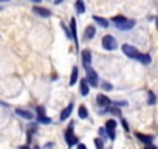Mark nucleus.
Instances as JSON below:
<instances>
[{"label":"nucleus","instance_id":"28","mask_svg":"<svg viewBox=\"0 0 158 149\" xmlns=\"http://www.w3.org/2000/svg\"><path fill=\"white\" fill-rule=\"evenodd\" d=\"M146 149H156L155 146H146Z\"/></svg>","mask_w":158,"mask_h":149},{"label":"nucleus","instance_id":"16","mask_svg":"<svg viewBox=\"0 0 158 149\" xmlns=\"http://www.w3.org/2000/svg\"><path fill=\"white\" fill-rule=\"evenodd\" d=\"M74 8H76V13L77 14H84L85 13V5H84L82 0H77V2L74 3Z\"/></svg>","mask_w":158,"mask_h":149},{"label":"nucleus","instance_id":"3","mask_svg":"<svg viewBox=\"0 0 158 149\" xmlns=\"http://www.w3.org/2000/svg\"><path fill=\"white\" fill-rule=\"evenodd\" d=\"M116 47H118V42H116V39H115L113 36L106 34V36L102 37V48H104V50L113 51V50H116Z\"/></svg>","mask_w":158,"mask_h":149},{"label":"nucleus","instance_id":"25","mask_svg":"<svg viewBox=\"0 0 158 149\" xmlns=\"http://www.w3.org/2000/svg\"><path fill=\"white\" fill-rule=\"evenodd\" d=\"M121 123H123V127H124L126 130H129V124H127V121H126V120H121Z\"/></svg>","mask_w":158,"mask_h":149},{"label":"nucleus","instance_id":"7","mask_svg":"<svg viewBox=\"0 0 158 149\" xmlns=\"http://www.w3.org/2000/svg\"><path fill=\"white\" fill-rule=\"evenodd\" d=\"M81 57H82L84 67H85V68H90V65H92V53H90L89 50H84L82 54H81Z\"/></svg>","mask_w":158,"mask_h":149},{"label":"nucleus","instance_id":"10","mask_svg":"<svg viewBox=\"0 0 158 149\" xmlns=\"http://www.w3.org/2000/svg\"><path fill=\"white\" fill-rule=\"evenodd\" d=\"M70 30H71V39L77 44V30H76V20L74 19L70 20Z\"/></svg>","mask_w":158,"mask_h":149},{"label":"nucleus","instance_id":"29","mask_svg":"<svg viewBox=\"0 0 158 149\" xmlns=\"http://www.w3.org/2000/svg\"><path fill=\"white\" fill-rule=\"evenodd\" d=\"M19 149H30V147H28V146H20Z\"/></svg>","mask_w":158,"mask_h":149},{"label":"nucleus","instance_id":"17","mask_svg":"<svg viewBox=\"0 0 158 149\" xmlns=\"http://www.w3.org/2000/svg\"><path fill=\"white\" fill-rule=\"evenodd\" d=\"M89 92H90L89 83H87V79H82V81H81V95L87 96V95H89Z\"/></svg>","mask_w":158,"mask_h":149},{"label":"nucleus","instance_id":"15","mask_svg":"<svg viewBox=\"0 0 158 149\" xmlns=\"http://www.w3.org/2000/svg\"><path fill=\"white\" fill-rule=\"evenodd\" d=\"M95 34H96L95 27H87V28H85V34H84V37H85L87 40H90V39L95 37Z\"/></svg>","mask_w":158,"mask_h":149},{"label":"nucleus","instance_id":"27","mask_svg":"<svg viewBox=\"0 0 158 149\" xmlns=\"http://www.w3.org/2000/svg\"><path fill=\"white\" fill-rule=\"evenodd\" d=\"M116 106H127V103H115Z\"/></svg>","mask_w":158,"mask_h":149},{"label":"nucleus","instance_id":"13","mask_svg":"<svg viewBox=\"0 0 158 149\" xmlns=\"http://www.w3.org/2000/svg\"><path fill=\"white\" fill-rule=\"evenodd\" d=\"M36 14H39V16H42V17H50L51 16V13L48 11V10H45V8H40V6H34V10H33Z\"/></svg>","mask_w":158,"mask_h":149},{"label":"nucleus","instance_id":"24","mask_svg":"<svg viewBox=\"0 0 158 149\" xmlns=\"http://www.w3.org/2000/svg\"><path fill=\"white\" fill-rule=\"evenodd\" d=\"M37 115H39V117H44V115H45V112H44V107H42V106H39V107H37Z\"/></svg>","mask_w":158,"mask_h":149},{"label":"nucleus","instance_id":"18","mask_svg":"<svg viewBox=\"0 0 158 149\" xmlns=\"http://www.w3.org/2000/svg\"><path fill=\"white\" fill-rule=\"evenodd\" d=\"M77 81V67H73V71H71V76H70V86L76 84Z\"/></svg>","mask_w":158,"mask_h":149},{"label":"nucleus","instance_id":"2","mask_svg":"<svg viewBox=\"0 0 158 149\" xmlns=\"http://www.w3.org/2000/svg\"><path fill=\"white\" fill-rule=\"evenodd\" d=\"M112 22H113V23L116 25V28L121 30V31H126V30H130V28L135 27V20H129V19H126L124 16H115V17L112 19Z\"/></svg>","mask_w":158,"mask_h":149},{"label":"nucleus","instance_id":"14","mask_svg":"<svg viewBox=\"0 0 158 149\" xmlns=\"http://www.w3.org/2000/svg\"><path fill=\"white\" fill-rule=\"evenodd\" d=\"M93 20L99 25V27H102V28H107L109 27V20L107 19H104V17H99V16H93Z\"/></svg>","mask_w":158,"mask_h":149},{"label":"nucleus","instance_id":"1","mask_svg":"<svg viewBox=\"0 0 158 149\" xmlns=\"http://www.w3.org/2000/svg\"><path fill=\"white\" fill-rule=\"evenodd\" d=\"M121 50H123V53L127 56V57H130V59H136V61H139L141 64H150V56L149 54H144V53H139L138 51V48L136 47H133V45H129V44H124L123 47H121Z\"/></svg>","mask_w":158,"mask_h":149},{"label":"nucleus","instance_id":"6","mask_svg":"<svg viewBox=\"0 0 158 149\" xmlns=\"http://www.w3.org/2000/svg\"><path fill=\"white\" fill-rule=\"evenodd\" d=\"M115 129H116V121L115 120H109L106 123V130L110 140H115Z\"/></svg>","mask_w":158,"mask_h":149},{"label":"nucleus","instance_id":"22","mask_svg":"<svg viewBox=\"0 0 158 149\" xmlns=\"http://www.w3.org/2000/svg\"><path fill=\"white\" fill-rule=\"evenodd\" d=\"M156 98H155V93L153 92H149V104H155Z\"/></svg>","mask_w":158,"mask_h":149},{"label":"nucleus","instance_id":"23","mask_svg":"<svg viewBox=\"0 0 158 149\" xmlns=\"http://www.w3.org/2000/svg\"><path fill=\"white\" fill-rule=\"evenodd\" d=\"M102 89H104V90H109V92H110V90H112L113 87H112V84H109V83H102Z\"/></svg>","mask_w":158,"mask_h":149},{"label":"nucleus","instance_id":"26","mask_svg":"<svg viewBox=\"0 0 158 149\" xmlns=\"http://www.w3.org/2000/svg\"><path fill=\"white\" fill-rule=\"evenodd\" d=\"M77 149H87V146H85V144H81V143H79V144H77Z\"/></svg>","mask_w":158,"mask_h":149},{"label":"nucleus","instance_id":"19","mask_svg":"<svg viewBox=\"0 0 158 149\" xmlns=\"http://www.w3.org/2000/svg\"><path fill=\"white\" fill-rule=\"evenodd\" d=\"M89 117V112H87V107L85 106H79V118L85 120Z\"/></svg>","mask_w":158,"mask_h":149},{"label":"nucleus","instance_id":"12","mask_svg":"<svg viewBox=\"0 0 158 149\" xmlns=\"http://www.w3.org/2000/svg\"><path fill=\"white\" fill-rule=\"evenodd\" d=\"M16 113H17L19 117L25 118V120H33V117H34L31 112H28V110H23V109H16Z\"/></svg>","mask_w":158,"mask_h":149},{"label":"nucleus","instance_id":"30","mask_svg":"<svg viewBox=\"0 0 158 149\" xmlns=\"http://www.w3.org/2000/svg\"><path fill=\"white\" fill-rule=\"evenodd\" d=\"M33 149H40V147H39V146H34V147H33Z\"/></svg>","mask_w":158,"mask_h":149},{"label":"nucleus","instance_id":"9","mask_svg":"<svg viewBox=\"0 0 158 149\" xmlns=\"http://www.w3.org/2000/svg\"><path fill=\"white\" fill-rule=\"evenodd\" d=\"M96 104L101 106V107H107V106H110V100H109L106 95H98V98H96Z\"/></svg>","mask_w":158,"mask_h":149},{"label":"nucleus","instance_id":"8","mask_svg":"<svg viewBox=\"0 0 158 149\" xmlns=\"http://www.w3.org/2000/svg\"><path fill=\"white\" fill-rule=\"evenodd\" d=\"M135 137L139 140V141H143V143H146V146H152V141H153V137L152 135H144V134H135Z\"/></svg>","mask_w":158,"mask_h":149},{"label":"nucleus","instance_id":"4","mask_svg":"<svg viewBox=\"0 0 158 149\" xmlns=\"http://www.w3.org/2000/svg\"><path fill=\"white\" fill-rule=\"evenodd\" d=\"M65 141H67V144L71 147V146H74V144H79V140H77V137H74V134H73V123H71V126L67 129V132H65Z\"/></svg>","mask_w":158,"mask_h":149},{"label":"nucleus","instance_id":"21","mask_svg":"<svg viewBox=\"0 0 158 149\" xmlns=\"http://www.w3.org/2000/svg\"><path fill=\"white\" fill-rule=\"evenodd\" d=\"M39 123H44V124H50L51 123V118H48V117H39Z\"/></svg>","mask_w":158,"mask_h":149},{"label":"nucleus","instance_id":"11","mask_svg":"<svg viewBox=\"0 0 158 149\" xmlns=\"http://www.w3.org/2000/svg\"><path fill=\"white\" fill-rule=\"evenodd\" d=\"M71 112H73V103H71V104H68V106L62 110V113H60V120H62V121H65V120L71 115Z\"/></svg>","mask_w":158,"mask_h":149},{"label":"nucleus","instance_id":"20","mask_svg":"<svg viewBox=\"0 0 158 149\" xmlns=\"http://www.w3.org/2000/svg\"><path fill=\"white\" fill-rule=\"evenodd\" d=\"M95 146H96V149H104L102 140H101V138H95Z\"/></svg>","mask_w":158,"mask_h":149},{"label":"nucleus","instance_id":"5","mask_svg":"<svg viewBox=\"0 0 158 149\" xmlns=\"http://www.w3.org/2000/svg\"><path fill=\"white\" fill-rule=\"evenodd\" d=\"M87 83L92 86V87H96L98 86V73L90 67L87 68Z\"/></svg>","mask_w":158,"mask_h":149}]
</instances>
